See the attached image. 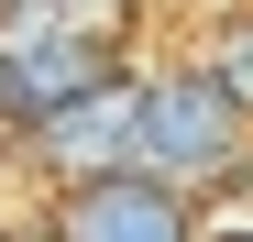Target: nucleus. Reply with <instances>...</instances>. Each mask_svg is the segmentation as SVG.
I'll return each instance as SVG.
<instances>
[{
    "label": "nucleus",
    "instance_id": "nucleus-1",
    "mask_svg": "<svg viewBox=\"0 0 253 242\" xmlns=\"http://www.w3.org/2000/svg\"><path fill=\"white\" fill-rule=\"evenodd\" d=\"M253 165V121L220 99L209 66H154L143 77V176L165 187H209V176H242Z\"/></svg>",
    "mask_w": 253,
    "mask_h": 242
},
{
    "label": "nucleus",
    "instance_id": "nucleus-2",
    "mask_svg": "<svg viewBox=\"0 0 253 242\" xmlns=\"http://www.w3.org/2000/svg\"><path fill=\"white\" fill-rule=\"evenodd\" d=\"M33 165L55 187H99V176H143V77H99L88 99H66L44 121H22Z\"/></svg>",
    "mask_w": 253,
    "mask_h": 242
},
{
    "label": "nucleus",
    "instance_id": "nucleus-3",
    "mask_svg": "<svg viewBox=\"0 0 253 242\" xmlns=\"http://www.w3.org/2000/svg\"><path fill=\"white\" fill-rule=\"evenodd\" d=\"M0 55H11V99H22V121H44V110H66V99H88L99 77H121V66H110V33L66 22L55 0L0 11Z\"/></svg>",
    "mask_w": 253,
    "mask_h": 242
},
{
    "label": "nucleus",
    "instance_id": "nucleus-4",
    "mask_svg": "<svg viewBox=\"0 0 253 242\" xmlns=\"http://www.w3.org/2000/svg\"><path fill=\"white\" fill-rule=\"evenodd\" d=\"M44 242H198V220H187V187L165 176H99L55 198Z\"/></svg>",
    "mask_w": 253,
    "mask_h": 242
},
{
    "label": "nucleus",
    "instance_id": "nucleus-5",
    "mask_svg": "<svg viewBox=\"0 0 253 242\" xmlns=\"http://www.w3.org/2000/svg\"><path fill=\"white\" fill-rule=\"evenodd\" d=\"M187 66H209V77H220V99L253 121V0H242V11H209V33H198Z\"/></svg>",
    "mask_w": 253,
    "mask_h": 242
},
{
    "label": "nucleus",
    "instance_id": "nucleus-6",
    "mask_svg": "<svg viewBox=\"0 0 253 242\" xmlns=\"http://www.w3.org/2000/svg\"><path fill=\"white\" fill-rule=\"evenodd\" d=\"M0 121H22V99H11V55H0Z\"/></svg>",
    "mask_w": 253,
    "mask_h": 242
},
{
    "label": "nucleus",
    "instance_id": "nucleus-7",
    "mask_svg": "<svg viewBox=\"0 0 253 242\" xmlns=\"http://www.w3.org/2000/svg\"><path fill=\"white\" fill-rule=\"evenodd\" d=\"M198 242H253V220H220V231H198Z\"/></svg>",
    "mask_w": 253,
    "mask_h": 242
},
{
    "label": "nucleus",
    "instance_id": "nucleus-8",
    "mask_svg": "<svg viewBox=\"0 0 253 242\" xmlns=\"http://www.w3.org/2000/svg\"><path fill=\"white\" fill-rule=\"evenodd\" d=\"M0 242H11V231H0Z\"/></svg>",
    "mask_w": 253,
    "mask_h": 242
}]
</instances>
